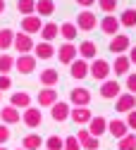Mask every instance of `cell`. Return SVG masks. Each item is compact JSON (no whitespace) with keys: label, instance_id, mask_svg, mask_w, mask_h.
Wrapping results in <instances>:
<instances>
[{"label":"cell","instance_id":"obj_1","mask_svg":"<svg viewBox=\"0 0 136 150\" xmlns=\"http://www.w3.org/2000/svg\"><path fill=\"white\" fill-rule=\"evenodd\" d=\"M110 74H112V67L108 60H100V57H95L88 62V76H93L95 81H105L110 79Z\"/></svg>","mask_w":136,"mask_h":150},{"label":"cell","instance_id":"obj_2","mask_svg":"<svg viewBox=\"0 0 136 150\" xmlns=\"http://www.w3.org/2000/svg\"><path fill=\"white\" fill-rule=\"evenodd\" d=\"M33 38H31V36L29 33H22V31H19V33H14V43H12V48L19 52V55H31L33 52Z\"/></svg>","mask_w":136,"mask_h":150},{"label":"cell","instance_id":"obj_3","mask_svg":"<svg viewBox=\"0 0 136 150\" xmlns=\"http://www.w3.org/2000/svg\"><path fill=\"white\" fill-rule=\"evenodd\" d=\"M91 98H93V96H91V91L84 88V86L69 91V105H74V107H88Z\"/></svg>","mask_w":136,"mask_h":150},{"label":"cell","instance_id":"obj_4","mask_svg":"<svg viewBox=\"0 0 136 150\" xmlns=\"http://www.w3.org/2000/svg\"><path fill=\"white\" fill-rule=\"evenodd\" d=\"M95 26H98V19H95V14L91 10H81L76 14V29L79 31H93Z\"/></svg>","mask_w":136,"mask_h":150},{"label":"cell","instance_id":"obj_5","mask_svg":"<svg viewBox=\"0 0 136 150\" xmlns=\"http://www.w3.org/2000/svg\"><path fill=\"white\" fill-rule=\"evenodd\" d=\"M108 48H110V52H115V55H124V52L131 48V38L124 36V33H117V36H112V38H110Z\"/></svg>","mask_w":136,"mask_h":150},{"label":"cell","instance_id":"obj_6","mask_svg":"<svg viewBox=\"0 0 136 150\" xmlns=\"http://www.w3.org/2000/svg\"><path fill=\"white\" fill-rule=\"evenodd\" d=\"M100 98H105V100H112V98H117L120 93H122V86H120V81L117 79H105L103 83H100Z\"/></svg>","mask_w":136,"mask_h":150},{"label":"cell","instance_id":"obj_7","mask_svg":"<svg viewBox=\"0 0 136 150\" xmlns=\"http://www.w3.org/2000/svg\"><path fill=\"white\" fill-rule=\"evenodd\" d=\"M76 141H79L81 150H98V148H100V138L91 136V134H88V129L76 131Z\"/></svg>","mask_w":136,"mask_h":150},{"label":"cell","instance_id":"obj_8","mask_svg":"<svg viewBox=\"0 0 136 150\" xmlns=\"http://www.w3.org/2000/svg\"><path fill=\"white\" fill-rule=\"evenodd\" d=\"M69 112H72V105H69V103L57 100V103L50 107V117H53V122H67V119H69Z\"/></svg>","mask_w":136,"mask_h":150},{"label":"cell","instance_id":"obj_9","mask_svg":"<svg viewBox=\"0 0 136 150\" xmlns=\"http://www.w3.org/2000/svg\"><path fill=\"white\" fill-rule=\"evenodd\" d=\"M36 57L33 55H19V57L14 60V69L19 71V74H33V69H36Z\"/></svg>","mask_w":136,"mask_h":150},{"label":"cell","instance_id":"obj_10","mask_svg":"<svg viewBox=\"0 0 136 150\" xmlns=\"http://www.w3.org/2000/svg\"><path fill=\"white\" fill-rule=\"evenodd\" d=\"M57 60H60L62 64H72L74 60H76V55H79V52H76V45L74 43H65V45H60V48H57Z\"/></svg>","mask_w":136,"mask_h":150},{"label":"cell","instance_id":"obj_11","mask_svg":"<svg viewBox=\"0 0 136 150\" xmlns=\"http://www.w3.org/2000/svg\"><path fill=\"white\" fill-rule=\"evenodd\" d=\"M22 122L29 126V129H36V126H41V122H43V115L38 112V107H26L24 112H22Z\"/></svg>","mask_w":136,"mask_h":150},{"label":"cell","instance_id":"obj_12","mask_svg":"<svg viewBox=\"0 0 136 150\" xmlns=\"http://www.w3.org/2000/svg\"><path fill=\"white\" fill-rule=\"evenodd\" d=\"M86 126H88V134H91V136H95V138H100L103 134H108V119H105V117H100V115H98V117L93 115V119H91Z\"/></svg>","mask_w":136,"mask_h":150},{"label":"cell","instance_id":"obj_13","mask_svg":"<svg viewBox=\"0 0 136 150\" xmlns=\"http://www.w3.org/2000/svg\"><path fill=\"white\" fill-rule=\"evenodd\" d=\"M98 26H100V31L108 33V36H117V33H120V19H117V17H112V14H105L103 19L98 22Z\"/></svg>","mask_w":136,"mask_h":150},{"label":"cell","instance_id":"obj_14","mask_svg":"<svg viewBox=\"0 0 136 150\" xmlns=\"http://www.w3.org/2000/svg\"><path fill=\"white\" fill-rule=\"evenodd\" d=\"M41 26H43V19H41V17H36V14H29V17L22 19V33L33 36V33L41 31Z\"/></svg>","mask_w":136,"mask_h":150},{"label":"cell","instance_id":"obj_15","mask_svg":"<svg viewBox=\"0 0 136 150\" xmlns=\"http://www.w3.org/2000/svg\"><path fill=\"white\" fill-rule=\"evenodd\" d=\"M69 74H72V79H76V81L86 79V76H88V62L81 60V57H76V60L69 64Z\"/></svg>","mask_w":136,"mask_h":150},{"label":"cell","instance_id":"obj_16","mask_svg":"<svg viewBox=\"0 0 136 150\" xmlns=\"http://www.w3.org/2000/svg\"><path fill=\"white\" fill-rule=\"evenodd\" d=\"M55 45L53 43H46V41H41V43H36L33 45V57L36 60H50V57H55Z\"/></svg>","mask_w":136,"mask_h":150},{"label":"cell","instance_id":"obj_17","mask_svg":"<svg viewBox=\"0 0 136 150\" xmlns=\"http://www.w3.org/2000/svg\"><path fill=\"white\" fill-rule=\"evenodd\" d=\"M76 52H79L81 60L91 62V60H95V55H98V45H95L93 41H81L79 48H76Z\"/></svg>","mask_w":136,"mask_h":150},{"label":"cell","instance_id":"obj_18","mask_svg":"<svg viewBox=\"0 0 136 150\" xmlns=\"http://www.w3.org/2000/svg\"><path fill=\"white\" fill-rule=\"evenodd\" d=\"M108 134L120 141V138H124V136L129 134V126L124 124V119H110V122H108Z\"/></svg>","mask_w":136,"mask_h":150},{"label":"cell","instance_id":"obj_19","mask_svg":"<svg viewBox=\"0 0 136 150\" xmlns=\"http://www.w3.org/2000/svg\"><path fill=\"white\" fill-rule=\"evenodd\" d=\"M131 110H136V96L134 93H120L117 96V112H131Z\"/></svg>","mask_w":136,"mask_h":150},{"label":"cell","instance_id":"obj_20","mask_svg":"<svg viewBox=\"0 0 136 150\" xmlns=\"http://www.w3.org/2000/svg\"><path fill=\"white\" fill-rule=\"evenodd\" d=\"M10 105L17 107V110H26V107H31V96L26 91H17L10 96Z\"/></svg>","mask_w":136,"mask_h":150},{"label":"cell","instance_id":"obj_21","mask_svg":"<svg viewBox=\"0 0 136 150\" xmlns=\"http://www.w3.org/2000/svg\"><path fill=\"white\" fill-rule=\"evenodd\" d=\"M38 81L43 83V88H55V86H57V81H60V74H57V69L48 67V69H43V71H41Z\"/></svg>","mask_w":136,"mask_h":150},{"label":"cell","instance_id":"obj_22","mask_svg":"<svg viewBox=\"0 0 136 150\" xmlns=\"http://www.w3.org/2000/svg\"><path fill=\"white\" fill-rule=\"evenodd\" d=\"M69 119H74V124H88L91 119H93V112L88 110V107H74L72 112H69Z\"/></svg>","mask_w":136,"mask_h":150},{"label":"cell","instance_id":"obj_23","mask_svg":"<svg viewBox=\"0 0 136 150\" xmlns=\"http://www.w3.org/2000/svg\"><path fill=\"white\" fill-rule=\"evenodd\" d=\"M0 119H3V124H19V119H22V115H19V110L12 107V105H5L3 110H0Z\"/></svg>","mask_w":136,"mask_h":150},{"label":"cell","instance_id":"obj_24","mask_svg":"<svg viewBox=\"0 0 136 150\" xmlns=\"http://www.w3.org/2000/svg\"><path fill=\"white\" fill-rule=\"evenodd\" d=\"M112 67V71H115V76H127L129 74V69H131V62H129V57L127 55H117V57H115V64H110Z\"/></svg>","mask_w":136,"mask_h":150},{"label":"cell","instance_id":"obj_25","mask_svg":"<svg viewBox=\"0 0 136 150\" xmlns=\"http://www.w3.org/2000/svg\"><path fill=\"white\" fill-rule=\"evenodd\" d=\"M57 103V91L55 88H43L38 93V107H53Z\"/></svg>","mask_w":136,"mask_h":150},{"label":"cell","instance_id":"obj_26","mask_svg":"<svg viewBox=\"0 0 136 150\" xmlns=\"http://www.w3.org/2000/svg\"><path fill=\"white\" fill-rule=\"evenodd\" d=\"M38 33H41V38H43L46 43H53L57 36H60V26H57L55 22H48V24L41 26V31H38Z\"/></svg>","mask_w":136,"mask_h":150},{"label":"cell","instance_id":"obj_27","mask_svg":"<svg viewBox=\"0 0 136 150\" xmlns=\"http://www.w3.org/2000/svg\"><path fill=\"white\" fill-rule=\"evenodd\" d=\"M22 148L24 150H41L43 148V138L38 134H26L24 141H22Z\"/></svg>","mask_w":136,"mask_h":150},{"label":"cell","instance_id":"obj_28","mask_svg":"<svg viewBox=\"0 0 136 150\" xmlns=\"http://www.w3.org/2000/svg\"><path fill=\"white\" fill-rule=\"evenodd\" d=\"M76 31H79V29H76L74 22H65V24H60V36H62L67 43H72V41L76 38Z\"/></svg>","mask_w":136,"mask_h":150},{"label":"cell","instance_id":"obj_29","mask_svg":"<svg viewBox=\"0 0 136 150\" xmlns=\"http://www.w3.org/2000/svg\"><path fill=\"white\" fill-rule=\"evenodd\" d=\"M55 12V3L53 0H36V14L38 17H50Z\"/></svg>","mask_w":136,"mask_h":150},{"label":"cell","instance_id":"obj_30","mask_svg":"<svg viewBox=\"0 0 136 150\" xmlns=\"http://www.w3.org/2000/svg\"><path fill=\"white\" fill-rule=\"evenodd\" d=\"M14 43V31L12 29H0V50H10Z\"/></svg>","mask_w":136,"mask_h":150},{"label":"cell","instance_id":"obj_31","mask_svg":"<svg viewBox=\"0 0 136 150\" xmlns=\"http://www.w3.org/2000/svg\"><path fill=\"white\" fill-rule=\"evenodd\" d=\"M120 26H127V29L136 26V10H134V7H127V10L122 12V17H120Z\"/></svg>","mask_w":136,"mask_h":150},{"label":"cell","instance_id":"obj_32","mask_svg":"<svg viewBox=\"0 0 136 150\" xmlns=\"http://www.w3.org/2000/svg\"><path fill=\"white\" fill-rule=\"evenodd\" d=\"M17 10L22 12L24 17L36 14V0H17Z\"/></svg>","mask_w":136,"mask_h":150},{"label":"cell","instance_id":"obj_33","mask_svg":"<svg viewBox=\"0 0 136 150\" xmlns=\"http://www.w3.org/2000/svg\"><path fill=\"white\" fill-rule=\"evenodd\" d=\"M14 69V57L12 55H0V74H10Z\"/></svg>","mask_w":136,"mask_h":150},{"label":"cell","instance_id":"obj_34","mask_svg":"<svg viewBox=\"0 0 136 150\" xmlns=\"http://www.w3.org/2000/svg\"><path fill=\"white\" fill-rule=\"evenodd\" d=\"M117 150H136V136L134 134H127L124 138H120Z\"/></svg>","mask_w":136,"mask_h":150},{"label":"cell","instance_id":"obj_35","mask_svg":"<svg viewBox=\"0 0 136 150\" xmlns=\"http://www.w3.org/2000/svg\"><path fill=\"white\" fill-rule=\"evenodd\" d=\"M43 145H46L48 150H62V145H65V138H60V136H48V138L43 141Z\"/></svg>","mask_w":136,"mask_h":150},{"label":"cell","instance_id":"obj_36","mask_svg":"<svg viewBox=\"0 0 136 150\" xmlns=\"http://www.w3.org/2000/svg\"><path fill=\"white\" fill-rule=\"evenodd\" d=\"M117 3H120V0H98V7H100L105 14H112L115 10H117Z\"/></svg>","mask_w":136,"mask_h":150},{"label":"cell","instance_id":"obj_37","mask_svg":"<svg viewBox=\"0 0 136 150\" xmlns=\"http://www.w3.org/2000/svg\"><path fill=\"white\" fill-rule=\"evenodd\" d=\"M62 150H81V145H79V141H76V136H67Z\"/></svg>","mask_w":136,"mask_h":150},{"label":"cell","instance_id":"obj_38","mask_svg":"<svg viewBox=\"0 0 136 150\" xmlns=\"http://www.w3.org/2000/svg\"><path fill=\"white\" fill-rule=\"evenodd\" d=\"M10 88H12L10 74H0V93H3V91H10Z\"/></svg>","mask_w":136,"mask_h":150},{"label":"cell","instance_id":"obj_39","mask_svg":"<svg viewBox=\"0 0 136 150\" xmlns=\"http://www.w3.org/2000/svg\"><path fill=\"white\" fill-rule=\"evenodd\" d=\"M10 141V126L7 124H0V145H5Z\"/></svg>","mask_w":136,"mask_h":150},{"label":"cell","instance_id":"obj_40","mask_svg":"<svg viewBox=\"0 0 136 150\" xmlns=\"http://www.w3.org/2000/svg\"><path fill=\"white\" fill-rule=\"evenodd\" d=\"M127 91L136 96V74H131V71L127 74Z\"/></svg>","mask_w":136,"mask_h":150},{"label":"cell","instance_id":"obj_41","mask_svg":"<svg viewBox=\"0 0 136 150\" xmlns=\"http://www.w3.org/2000/svg\"><path fill=\"white\" fill-rule=\"evenodd\" d=\"M124 124H127L129 129H134V131H136V110L127 112V119H124Z\"/></svg>","mask_w":136,"mask_h":150},{"label":"cell","instance_id":"obj_42","mask_svg":"<svg viewBox=\"0 0 136 150\" xmlns=\"http://www.w3.org/2000/svg\"><path fill=\"white\" fill-rule=\"evenodd\" d=\"M76 5H81L84 10H88L91 5H95V0H76Z\"/></svg>","mask_w":136,"mask_h":150},{"label":"cell","instance_id":"obj_43","mask_svg":"<svg viewBox=\"0 0 136 150\" xmlns=\"http://www.w3.org/2000/svg\"><path fill=\"white\" fill-rule=\"evenodd\" d=\"M127 57H129V62H131V64H136V45H134V48H129V55H127Z\"/></svg>","mask_w":136,"mask_h":150},{"label":"cell","instance_id":"obj_44","mask_svg":"<svg viewBox=\"0 0 136 150\" xmlns=\"http://www.w3.org/2000/svg\"><path fill=\"white\" fill-rule=\"evenodd\" d=\"M5 12V0H0V14Z\"/></svg>","mask_w":136,"mask_h":150},{"label":"cell","instance_id":"obj_45","mask_svg":"<svg viewBox=\"0 0 136 150\" xmlns=\"http://www.w3.org/2000/svg\"><path fill=\"white\" fill-rule=\"evenodd\" d=\"M0 150H7V148H5V145H0Z\"/></svg>","mask_w":136,"mask_h":150},{"label":"cell","instance_id":"obj_46","mask_svg":"<svg viewBox=\"0 0 136 150\" xmlns=\"http://www.w3.org/2000/svg\"><path fill=\"white\" fill-rule=\"evenodd\" d=\"M0 98H3V93H0Z\"/></svg>","mask_w":136,"mask_h":150},{"label":"cell","instance_id":"obj_47","mask_svg":"<svg viewBox=\"0 0 136 150\" xmlns=\"http://www.w3.org/2000/svg\"><path fill=\"white\" fill-rule=\"evenodd\" d=\"M17 150H19V148H17ZM22 150H24V148H22Z\"/></svg>","mask_w":136,"mask_h":150}]
</instances>
